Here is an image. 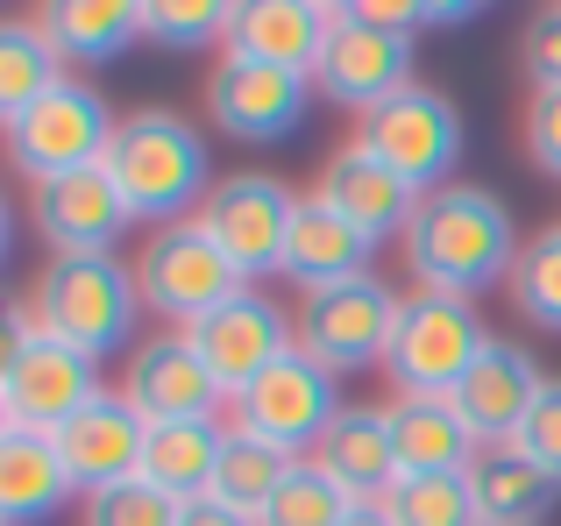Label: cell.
<instances>
[{
	"label": "cell",
	"mask_w": 561,
	"mask_h": 526,
	"mask_svg": "<svg viewBox=\"0 0 561 526\" xmlns=\"http://www.w3.org/2000/svg\"><path fill=\"white\" fill-rule=\"evenodd\" d=\"M412 50H420V36H405V28H383L370 14L356 8V0H342V22H334V43L328 57H320L313 71V93L328 100V107L342 114H370L383 107L391 93H405L412 85Z\"/></svg>",
	"instance_id": "13"
},
{
	"label": "cell",
	"mask_w": 561,
	"mask_h": 526,
	"mask_svg": "<svg viewBox=\"0 0 561 526\" xmlns=\"http://www.w3.org/2000/svg\"><path fill=\"white\" fill-rule=\"evenodd\" d=\"M28 313H36L43 334L85 348V356L114 363L142 342V291H136V263L122 250L114 256H43V271L28 277Z\"/></svg>",
	"instance_id": "3"
},
{
	"label": "cell",
	"mask_w": 561,
	"mask_h": 526,
	"mask_svg": "<svg viewBox=\"0 0 561 526\" xmlns=\"http://www.w3.org/2000/svg\"><path fill=\"white\" fill-rule=\"evenodd\" d=\"M79 499L85 491H79V477L65 470L50 434L0 427V526H43Z\"/></svg>",
	"instance_id": "21"
},
{
	"label": "cell",
	"mask_w": 561,
	"mask_h": 526,
	"mask_svg": "<svg viewBox=\"0 0 561 526\" xmlns=\"http://www.w3.org/2000/svg\"><path fill=\"white\" fill-rule=\"evenodd\" d=\"M519 71H526V93H534V85H561V0H548V8L526 14Z\"/></svg>",
	"instance_id": "36"
},
{
	"label": "cell",
	"mask_w": 561,
	"mask_h": 526,
	"mask_svg": "<svg viewBox=\"0 0 561 526\" xmlns=\"http://www.w3.org/2000/svg\"><path fill=\"white\" fill-rule=\"evenodd\" d=\"M179 519H185V505L171 491H157L150 477H128V484L79 499V526H179Z\"/></svg>",
	"instance_id": "34"
},
{
	"label": "cell",
	"mask_w": 561,
	"mask_h": 526,
	"mask_svg": "<svg viewBox=\"0 0 561 526\" xmlns=\"http://www.w3.org/2000/svg\"><path fill=\"white\" fill-rule=\"evenodd\" d=\"M179 526H256V519H249V513H234V505H220V499H192Z\"/></svg>",
	"instance_id": "38"
},
{
	"label": "cell",
	"mask_w": 561,
	"mask_h": 526,
	"mask_svg": "<svg viewBox=\"0 0 561 526\" xmlns=\"http://www.w3.org/2000/svg\"><path fill=\"white\" fill-rule=\"evenodd\" d=\"M185 334L199 342L206 370L228 385V399L256 385L277 356H291V348H299V342H291V306L271 299L263 285H242L228 306H214V313H206L199 328H185Z\"/></svg>",
	"instance_id": "16"
},
{
	"label": "cell",
	"mask_w": 561,
	"mask_h": 526,
	"mask_svg": "<svg viewBox=\"0 0 561 526\" xmlns=\"http://www.w3.org/2000/svg\"><path fill=\"white\" fill-rule=\"evenodd\" d=\"M519 448H526V456H534L548 477H561V370L548 377L540 405L526 413V427H519Z\"/></svg>",
	"instance_id": "37"
},
{
	"label": "cell",
	"mask_w": 561,
	"mask_h": 526,
	"mask_svg": "<svg viewBox=\"0 0 561 526\" xmlns=\"http://www.w3.org/2000/svg\"><path fill=\"white\" fill-rule=\"evenodd\" d=\"M370 263H377V242L306 193V207H299V221H291V242H285L277 277H285V285H299V291H328V285H348V277H370Z\"/></svg>",
	"instance_id": "23"
},
{
	"label": "cell",
	"mask_w": 561,
	"mask_h": 526,
	"mask_svg": "<svg viewBox=\"0 0 561 526\" xmlns=\"http://www.w3.org/2000/svg\"><path fill=\"white\" fill-rule=\"evenodd\" d=\"M398 306H405V291L377 271L348 277V285H328V291H299V306H291V342L328 377L383 370L391 334H398Z\"/></svg>",
	"instance_id": "6"
},
{
	"label": "cell",
	"mask_w": 561,
	"mask_h": 526,
	"mask_svg": "<svg viewBox=\"0 0 561 526\" xmlns=\"http://www.w3.org/2000/svg\"><path fill=\"white\" fill-rule=\"evenodd\" d=\"M114 391L136 405L150 427H179V420H228V385L206 370L199 342L185 328H150L114 370Z\"/></svg>",
	"instance_id": "10"
},
{
	"label": "cell",
	"mask_w": 561,
	"mask_h": 526,
	"mask_svg": "<svg viewBox=\"0 0 561 526\" xmlns=\"http://www.w3.org/2000/svg\"><path fill=\"white\" fill-rule=\"evenodd\" d=\"M313 199L334 207L348 228H363L377 250L383 242H405L412 214H420V193H412L391 164H377L363 142H334L328 164H320V179H313Z\"/></svg>",
	"instance_id": "18"
},
{
	"label": "cell",
	"mask_w": 561,
	"mask_h": 526,
	"mask_svg": "<svg viewBox=\"0 0 561 526\" xmlns=\"http://www.w3.org/2000/svg\"><path fill=\"white\" fill-rule=\"evenodd\" d=\"M334 22H342V0H242L228 50L313 79L328 43H334Z\"/></svg>",
	"instance_id": "20"
},
{
	"label": "cell",
	"mask_w": 561,
	"mask_h": 526,
	"mask_svg": "<svg viewBox=\"0 0 561 526\" xmlns=\"http://www.w3.org/2000/svg\"><path fill=\"white\" fill-rule=\"evenodd\" d=\"M107 363L85 348L57 342L36 328L28 299L8 306V348H0V427L57 434L65 420H79L93 399H107Z\"/></svg>",
	"instance_id": "4"
},
{
	"label": "cell",
	"mask_w": 561,
	"mask_h": 526,
	"mask_svg": "<svg viewBox=\"0 0 561 526\" xmlns=\"http://www.w3.org/2000/svg\"><path fill=\"white\" fill-rule=\"evenodd\" d=\"M519 142L540 179H561V85H534L519 107Z\"/></svg>",
	"instance_id": "35"
},
{
	"label": "cell",
	"mask_w": 561,
	"mask_h": 526,
	"mask_svg": "<svg viewBox=\"0 0 561 526\" xmlns=\"http://www.w3.org/2000/svg\"><path fill=\"white\" fill-rule=\"evenodd\" d=\"M299 207H306V193L285 185L277 171H228V179L206 193V207L192 214V221L228 250V263L249 277V285H256V277H277Z\"/></svg>",
	"instance_id": "11"
},
{
	"label": "cell",
	"mask_w": 561,
	"mask_h": 526,
	"mask_svg": "<svg viewBox=\"0 0 561 526\" xmlns=\"http://www.w3.org/2000/svg\"><path fill=\"white\" fill-rule=\"evenodd\" d=\"M342 405H348L342 399V377H328L313 356H299V348H291V356H277L249 391H234L228 427L256 434V442L285 448V456H313L320 434L342 420Z\"/></svg>",
	"instance_id": "12"
},
{
	"label": "cell",
	"mask_w": 561,
	"mask_h": 526,
	"mask_svg": "<svg viewBox=\"0 0 561 526\" xmlns=\"http://www.w3.org/2000/svg\"><path fill=\"white\" fill-rule=\"evenodd\" d=\"M469 491L483 505V526H540L561 505V477H548L519 442H483L469 456Z\"/></svg>",
	"instance_id": "24"
},
{
	"label": "cell",
	"mask_w": 561,
	"mask_h": 526,
	"mask_svg": "<svg viewBox=\"0 0 561 526\" xmlns=\"http://www.w3.org/2000/svg\"><path fill=\"white\" fill-rule=\"evenodd\" d=\"M65 79H71V65L50 43V28H43L36 14H8V22H0V122L36 107V100L57 93Z\"/></svg>",
	"instance_id": "28"
},
{
	"label": "cell",
	"mask_w": 561,
	"mask_h": 526,
	"mask_svg": "<svg viewBox=\"0 0 561 526\" xmlns=\"http://www.w3.org/2000/svg\"><path fill=\"white\" fill-rule=\"evenodd\" d=\"M505 291H512V313H519L526 328L561 334V221H548V228L526 236V250H519V263H512Z\"/></svg>",
	"instance_id": "32"
},
{
	"label": "cell",
	"mask_w": 561,
	"mask_h": 526,
	"mask_svg": "<svg viewBox=\"0 0 561 526\" xmlns=\"http://www.w3.org/2000/svg\"><path fill=\"white\" fill-rule=\"evenodd\" d=\"M100 164H107V179L122 185L136 228L192 221V214L206 207V193L220 185L214 142H206V128L192 122V114H179V107H128Z\"/></svg>",
	"instance_id": "2"
},
{
	"label": "cell",
	"mask_w": 561,
	"mask_h": 526,
	"mask_svg": "<svg viewBox=\"0 0 561 526\" xmlns=\"http://www.w3.org/2000/svg\"><path fill=\"white\" fill-rule=\"evenodd\" d=\"M136 291H142V313L157 328H199L214 306H228L234 291L249 285L242 271L228 263L214 236L199 221H171V228H142L136 242Z\"/></svg>",
	"instance_id": "8"
},
{
	"label": "cell",
	"mask_w": 561,
	"mask_h": 526,
	"mask_svg": "<svg viewBox=\"0 0 561 526\" xmlns=\"http://www.w3.org/2000/svg\"><path fill=\"white\" fill-rule=\"evenodd\" d=\"M348 513H356V499H348V491L306 456V462H291V477L277 484V499L256 513V526H342Z\"/></svg>",
	"instance_id": "33"
},
{
	"label": "cell",
	"mask_w": 561,
	"mask_h": 526,
	"mask_svg": "<svg viewBox=\"0 0 561 526\" xmlns=\"http://www.w3.org/2000/svg\"><path fill=\"white\" fill-rule=\"evenodd\" d=\"M28 228H36L43 256H114L136 214H128L122 185L107 179V164H93L71 179L28 185Z\"/></svg>",
	"instance_id": "15"
},
{
	"label": "cell",
	"mask_w": 561,
	"mask_h": 526,
	"mask_svg": "<svg viewBox=\"0 0 561 526\" xmlns=\"http://www.w3.org/2000/svg\"><path fill=\"white\" fill-rule=\"evenodd\" d=\"M391 526H483V505L469 491V470H434V477H398L383 491Z\"/></svg>",
	"instance_id": "30"
},
{
	"label": "cell",
	"mask_w": 561,
	"mask_h": 526,
	"mask_svg": "<svg viewBox=\"0 0 561 526\" xmlns=\"http://www.w3.org/2000/svg\"><path fill=\"white\" fill-rule=\"evenodd\" d=\"M242 0H142V43L157 50H228Z\"/></svg>",
	"instance_id": "31"
},
{
	"label": "cell",
	"mask_w": 561,
	"mask_h": 526,
	"mask_svg": "<svg viewBox=\"0 0 561 526\" xmlns=\"http://www.w3.org/2000/svg\"><path fill=\"white\" fill-rule=\"evenodd\" d=\"M65 65H114L142 43V0H50L36 8Z\"/></svg>",
	"instance_id": "26"
},
{
	"label": "cell",
	"mask_w": 561,
	"mask_h": 526,
	"mask_svg": "<svg viewBox=\"0 0 561 526\" xmlns=\"http://www.w3.org/2000/svg\"><path fill=\"white\" fill-rule=\"evenodd\" d=\"M405 271L420 291H455V299H483L491 285H512V263H519L526 236L512 221V207L477 179H455L440 193L420 199L405 228Z\"/></svg>",
	"instance_id": "1"
},
{
	"label": "cell",
	"mask_w": 561,
	"mask_h": 526,
	"mask_svg": "<svg viewBox=\"0 0 561 526\" xmlns=\"http://www.w3.org/2000/svg\"><path fill=\"white\" fill-rule=\"evenodd\" d=\"M391 413V442H398V470L405 477H434V470H469L477 456V434L455 413V399H420V391H391L383 399Z\"/></svg>",
	"instance_id": "25"
},
{
	"label": "cell",
	"mask_w": 561,
	"mask_h": 526,
	"mask_svg": "<svg viewBox=\"0 0 561 526\" xmlns=\"http://www.w3.org/2000/svg\"><path fill=\"white\" fill-rule=\"evenodd\" d=\"M114 128H122V114L107 107V93L71 71L57 93H43L36 107L0 122V136H8V164L28 185H50V179H71V171H93L107 157Z\"/></svg>",
	"instance_id": "9"
},
{
	"label": "cell",
	"mask_w": 561,
	"mask_h": 526,
	"mask_svg": "<svg viewBox=\"0 0 561 526\" xmlns=\"http://www.w3.org/2000/svg\"><path fill=\"white\" fill-rule=\"evenodd\" d=\"M291 462H306V456H285V448H271V442H256V434L228 427V448H220V477H214V499L256 519L263 505L277 499V484L291 477Z\"/></svg>",
	"instance_id": "29"
},
{
	"label": "cell",
	"mask_w": 561,
	"mask_h": 526,
	"mask_svg": "<svg viewBox=\"0 0 561 526\" xmlns=\"http://www.w3.org/2000/svg\"><path fill=\"white\" fill-rule=\"evenodd\" d=\"M497 342V328L483 320L477 299H455V291H405L398 306V334H391V356H383V377L391 391H420V399H448L477 356Z\"/></svg>",
	"instance_id": "5"
},
{
	"label": "cell",
	"mask_w": 561,
	"mask_h": 526,
	"mask_svg": "<svg viewBox=\"0 0 561 526\" xmlns=\"http://www.w3.org/2000/svg\"><path fill=\"white\" fill-rule=\"evenodd\" d=\"M220 448H228V420H179V427H150V448H142V477H150L157 491H171L179 505L214 499Z\"/></svg>",
	"instance_id": "27"
},
{
	"label": "cell",
	"mask_w": 561,
	"mask_h": 526,
	"mask_svg": "<svg viewBox=\"0 0 561 526\" xmlns=\"http://www.w3.org/2000/svg\"><path fill=\"white\" fill-rule=\"evenodd\" d=\"M313 79L299 71H277V65H256V57H234L220 50L214 71H206V122L234 142H285L306 128L313 114Z\"/></svg>",
	"instance_id": "14"
},
{
	"label": "cell",
	"mask_w": 561,
	"mask_h": 526,
	"mask_svg": "<svg viewBox=\"0 0 561 526\" xmlns=\"http://www.w3.org/2000/svg\"><path fill=\"white\" fill-rule=\"evenodd\" d=\"M50 442H57V456H65V470L79 477V491H107V484L142 477L150 420H142L136 405L122 399V391H107V399H93L79 420H65Z\"/></svg>",
	"instance_id": "19"
},
{
	"label": "cell",
	"mask_w": 561,
	"mask_h": 526,
	"mask_svg": "<svg viewBox=\"0 0 561 526\" xmlns=\"http://www.w3.org/2000/svg\"><path fill=\"white\" fill-rule=\"evenodd\" d=\"M342 526H391V513H383V505H356Z\"/></svg>",
	"instance_id": "39"
},
{
	"label": "cell",
	"mask_w": 561,
	"mask_h": 526,
	"mask_svg": "<svg viewBox=\"0 0 561 526\" xmlns=\"http://www.w3.org/2000/svg\"><path fill=\"white\" fill-rule=\"evenodd\" d=\"M313 462L356 505H383V491L405 477L398 470V442H391V413H383V405H342V420L320 434Z\"/></svg>",
	"instance_id": "22"
},
{
	"label": "cell",
	"mask_w": 561,
	"mask_h": 526,
	"mask_svg": "<svg viewBox=\"0 0 561 526\" xmlns=\"http://www.w3.org/2000/svg\"><path fill=\"white\" fill-rule=\"evenodd\" d=\"M348 142H363V150L377 157V164H391L398 179L412 185V193H440V185L462 179V107H455L440 85H420L412 79L405 93H391L383 107H370L356 128H348Z\"/></svg>",
	"instance_id": "7"
},
{
	"label": "cell",
	"mask_w": 561,
	"mask_h": 526,
	"mask_svg": "<svg viewBox=\"0 0 561 526\" xmlns=\"http://www.w3.org/2000/svg\"><path fill=\"white\" fill-rule=\"evenodd\" d=\"M548 377H554V370H548V363H540L526 342L497 334V342L477 356V370H469L462 385L448 391V399H455V413L469 420V434H477V442H519V427H526V413L540 405Z\"/></svg>",
	"instance_id": "17"
}]
</instances>
